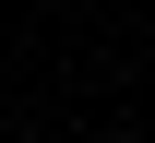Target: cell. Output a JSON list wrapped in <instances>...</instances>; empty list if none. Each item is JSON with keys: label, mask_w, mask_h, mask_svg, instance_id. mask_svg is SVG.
I'll use <instances>...</instances> for the list:
<instances>
[{"label": "cell", "mask_w": 155, "mask_h": 143, "mask_svg": "<svg viewBox=\"0 0 155 143\" xmlns=\"http://www.w3.org/2000/svg\"><path fill=\"white\" fill-rule=\"evenodd\" d=\"M48 12H60V0H48Z\"/></svg>", "instance_id": "cell-2"}, {"label": "cell", "mask_w": 155, "mask_h": 143, "mask_svg": "<svg viewBox=\"0 0 155 143\" xmlns=\"http://www.w3.org/2000/svg\"><path fill=\"white\" fill-rule=\"evenodd\" d=\"M107 143H131V131H107Z\"/></svg>", "instance_id": "cell-1"}]
</instances>
